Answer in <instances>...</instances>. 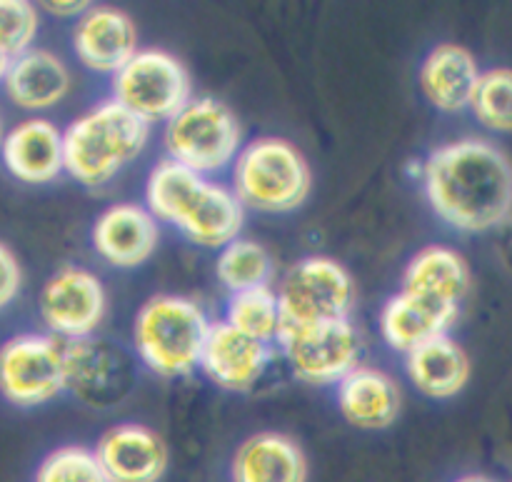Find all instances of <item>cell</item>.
Returning a JSON list of instances; mask_svg holds the SVG:
<instances>
[{
	"instance_id": "1",
	"label": "cell",
	"mask_w": 512,
	"mask_h": 482,
	"mask_svg": "<svg viewBox=\"0 0 512 482\" xmlns=\"http://www.w3.org/2000/svg\"><path fill=\"white\" fill-rule=\"evenodd\" d=\"M423 190L433 213L460 233H488L512 218V163L490 140L435 148L423 163Z\"/></svg>"
},
{
	"instance_id": "2",
	"label": "cell",
	"mask_w": 512,
	"mask_h": 482,
	"mask_svg": "<svg viewBox=\"0 0 512 482\" xmlns=\"http://www.w3.org/2000/svg\"><path fill=\"white\" fill-rule=\"evenodd\" d=\"M145 205L155 220L178 228L190 243L220 248L240 238L243 203L225 185L173 160L155 165L145 183Z\"/></svg>"
},
{
	"instance_id": "3",
	"label": "cell",
	"mask_w": 512,
	"mask_h": 482,
	"mask_svg": "<svg viewBox=\"0 0 512 482\" xmlns=\"http://www.w3.org/2000/svg\"><path fill=\"white\" fill-rule=\"evenodd\" d=\"M148 138V123L113 98L105 100L65 128V173L85 188H105L138 160Z\"/></svg>"
},
{
	"instance_id": "4",
	"label": "cell",
	"mask_w": 512,
	"mask_h": 482,
	"mask_svg": "<svg viewBox=\"0 0 512 482\" xmlns=\"http://www.w3.org/2000/svg\"><path fill=\"white\" fill-rule=\"evenodd\" d=\"M210 320L195 300L153 295L140 305L133 325L138 358L160 378H185L200 368Z\"/></svg>"
},
{
	"instance_id": "5",
	"label": "cell",
	"mask_w": 512,
	"mask_h": 482,
	"mask_svg": "<svg viewBox=\"0 0 512 482\" xmlns=\"http://www.w3.org/2000/svg\"><path fill=\"white\" fill-rule=\"evenodd\" d=\"M310 188L308 160L285 138L265 135L250 140L233 163V193L243 208L258 213H290L305 203Z\"/></svg>"
},
{
	"instance_id": "6",
	"label": "cell",
	"mask_w": 512,
	"mask_h": 482,
	"mask_svg": "<svg viewBox=\"0 0 512 482\" xmlns=\"http://www.w3.org/2000/svg\"><path fill=\"white\" fill-rule=\"evenodd\" d=\"M163 145L173 163L200 175L218 173L243 150V128L230 105L200 95L165 123Z\"/></svg>"
},
{
	"instance_id": "7",
	"label": "cell",
	"mask_w": 512,
	"mask_h": 482,
	"mask_svg": "<svg viewBox=\"0 0 512 482\" xmlns=\"http://www.w3.org/2000/svg\"><path fill=\"white\" fill-rule=\"evenodd\" d=\"M283 328L350 320L355 305L353 275L338 260L310 255L298 260L278 288Z\"/></svg>"
},
{
	"instance_id": "8",
	"label": "cell",
	"mask_w": 512,
	"mask_h": 482,
	"mask_svg": "<svg viewBox=\"0 0 512 482\" xmlns=\"http://www.w3.org/2000/svg\"><path fill=\"white\" fill-rule=\"evenodd\" d=\"M190 73L168 50L145 48L113 75V100L143 123H168L193 100Z\"/></svg>"
},
{
	"instance_id": "9",
	"label": "cell",
	"mask_w": 512,
	"mask_h": 482,
	"mask_svg": "<svg viewBox=\"0 0 512 482\" xmlns=\"http://www.w3.org/2000/svg\"><path fill=\"white\" fill-rule=\"evenodd\" d=\"M68 390L65 340L20 333L0 348V395L15 408H38Z\"/></svg>"
},
{
	"instance_id": "10",
	"label": "cell",
	"mask_w": 512,
	"mask_h": 482,
	"mask_svg": "<svg viewBox=\"0 0 512 482\" xmlns=\"http://www.w3.org/2000/svg\"><path fill=\"white\" fill-rule=\"evenodd\" d=\"M278 345L295 378L305 385H338L360 365L358 328L350 320L280 328Z\"/></svg>"
},
{
	"instance_id": "11",
	"label": "cell",
	"mask_w": 512,
	"mask_h": 482,
	"mask_svg": "<svg viewBox=\"0 0 512 482\" xmlns=\"http://www.w3.org/2000/svg\"><path fill=\"white\" fill-rule=\"evenodd\" d=\"M108 298L98 275L65 265L48 278L40 293V318L60 340H88L103 323Z\"/></svg>"
},
{
	"instance_id": "12",
	"label": "cell",
	"mask_w": 512,
	"mask_h": 482,
	"mask_svg": "<svg viewBox=\"0 0 512 482\" xmlns=\"http://www.w3.org/2000/svg\"><path fill=\"white\" fill-rule=\"evenodd\" d=\"M270 345L240 333L233 325L220 320L210 325L208 340H205L200 370L205 378L228 393H248L258 385L268 370Z\"/></svg>"
},
{
	"instance_id": "13",
	"label": "cell",
	"mask_w": 512,
	"mask_h": 482,
	"mask_svg": "<svg viewBox=\"0 0 512 482\" xmlns=\"http://www.w3.org/2000/svg\"><path fill=\"white\" fill-rule=\"evenodd\" d=\"M73 48L88 70L115 75L140 53L138 28L123 10L93 5L83 18H78Z\"/></svg>"
},
{
	"instance_id": "14",
	"label": "cell",
	"mask_w": 512,
	"mask_h": 482,
	"mask_svg": "<svg viewBox=\"0 0 512 482\" xmlns=\"http://www.w3.org/2000/svg\"><path fill=\"white\" fill-rule=\"evenodd\" d=\"M95 458L110 482H160L168 470V448L155 430L123 423L105 430Z\"/></svg>"
},
{
	"instance_id": "15",
	"label": "cell",
	"mask_w": 512,
	"mask_h": 482,
	"mask_svg": "<svg viewBox=\"0 0 512 482\" xmlns=\"http://www.w3.org/2000/svg\"><path fill=\"white\" fill-rule=\"evenodd\" d=\"M160 240L158 220L148 208L133 203L110 205L93 225V248L115 268H138L155 253Z\"/></svg>"
},
{
	"instance_id": "16",
	"label": "cell",
	"mask_w": 512,
	"mask_h": 482,
	"mask_svg": "<svg viewBox=\"0 0 512 482\" xmlns=\"http://www.w3.org/2000/svg\"><path fill=\"white\" fill-rule=\"evenodd\" d=\"M458 315V305L440 303V300L400 290L383 305L378 323L385 343L398 353L410 355L420 345L430 343L440 335H448Z\"/></svg>"
},
{
	"instance_id": "17",
	"label": "cell",
	"mask_w": 512,
	"mask_h": 482,
	"mask_svg": "<svg viewBox=\"0 0 512 482\" xmlns=\"http://www.w3.org/2000/svg\"><path fill=\"white\" fill-rule=\"evenodd\" d=\"M0 155L10 175L20 183H53L65 170L63 133L50 120L28 118L8 130Z\"/></svg>"
},
{
	"instance_id": "18",
	"label": "cell",
	"mask_w": 512,
	"mask_h": 482,
	"mask_svg": "<svg viewBox=\"0 0 512 482\" xmlns=\"http://www.w3.org/2000/svg\"><path fill=\"white\" fill-rule=\"evenodd\" d=\"M480 75L483 70L468 48L443 43L430 50L420 65V88L430 105L443 113H460L473 103Z\"/></svg>"
},
{
	"instance_id": "19",
	"label": "cell",
	"mask_w": 512,
	"mask_h": 482,
	"mask_svg": "<svg viewBox=\"0 0 512 482\" xmlns=\"http://www.w3.org/2000/svg\"><path fill=\"white\" fill-rule=\"evenodd\" d=\"M400 388L388 373L358 365L338 383V408L353 428L385 430L400 415Z\"/></svg>"
},
{
	"instance_id": "20",
	"label": "cell",
	"mask_w": 512,
	"mask_h": 482,
	"mask_svg": "<svg viewBox=\"0 0 512 482\" xmlns=\"http://www.w3.org/2000/svg\"><path fill=\"white\" fill-rule=\"evenodd\" d=\"M230 475L233 482H308V460L290 435L268 430L240 443Z\"/></svg>"
},
{
	"instance_id": "21",
	"label": "cell",
	"mask_w": 512,
	"mask_h": 482,
	"mask_svg": "<svg viewBox=\"0 0 512 482\" xmlns=\"http://www.w3.org/2000/svg\"><path fill=\"white\" fill-rule=\"evenodd\" d=\"M73 78L63 60L43 48H30L28 53L10 60L3 88L8 98L23 110H48L68 95Z\"/></svg>"
},
{
	"instance_id": "22",
	"label": "cell",
	"mask_w": 512,
	"mask_h": 482,
	"mask_svg": "<svg viewBox=\"0 0 512 482\" xmlns=\"http://www.w3.org/2000/svg\"><path fill=\"white\" fill-rule=\"evenodd\" d=\"M405 370L415 388L433 400L455 398L470 380V358L450 335L420 345L405 355Z\"/></svg>"
},
{
	"instance_id": "23",
	"label": "cell",
	"mask_w": 512,
	"mask_h": 482,
	"mask_svg": "<svg viewBox=\"0 0 512 482\" xmlns=\"http://www.w3.org/2000/svg\"><path fill=\"white\" fill-rule=\"evenodd\" d=\"M400 290L460 308L470 290V268L458 250L445 248V245H428L418 250L405 265Z\"/></svg>"
},
{
	"instance_id": "24",
	"label": "cell",
	"mask_w": 512,
	"mask_h": 482,
	"mask_svg": "<svg viewBox=\"0 0 512 482\" xmlns=\"http://www.w3.org/2000/svg\"><path fill=\"white\" fill-rule=\"evenodd\" d=\"M65 365H68V390L93 408H103L108 390L118 373V358L95 340H65Z\"/></svg>"
},
{
	"instance_id": "25",
	"label": "cell",
	"mask_w": 512,
	"mask_h": 482,
	"mask_svg": "<svg viewBox=\"0 0 512 482\" xmlns=\"http://www.w3.org/2000/svg\"><path fill=\"white\" fill-rule=\"evenodd\" d=\"M215 273H218L220 283L235 295L268 285L270 275H273V260L260 243L238 238L220 250Z\"/></svg>"
},
{
	"instance_id": "26",
	"label": "cell",
	"mask_w": 512,
	"mask_h": 482,
	"mask_svg": "<svg viewBox=\"0 0 512 482\" xmlns=\"http://www.w3.org/2000/svg\"><path fill=\"white\" fill-rule=\"evenodd\" d=\"M225 323H230L235 330L250 335V338L263 340V343L278 340L280 328H283L278 293L263 285V288L230 295Z\"/></svg>"
},
{
	"instance_id": "27",
	"label": "cell",
	"mask_w": 512,
	"mask_h": 482,
	"mask_svg": "<svg viewBox=\"0 0 512 482\" xmlns=\"http://www.w3.org/2000/svg\"><path fill=\"white\" fill-rule=\"evenodd\" d=\"M470 110L480 125L512 133V68H490L480 75Z\"/></svg>"
},
{
	"instance_id": "28",
	"label": "cell",
	"mask_w": 512,
	"mask_h": 482,
	"mask_svg": "<svg viewBox=\"0 0 512 482\" xmlns=\"http://www.w3.org/2000/svg\"><path fill=\"white\" fill-rule=\"evenodd\" d=\"M35 482H110L100 468L95 450L80 445H65L45 455L40 463Z\"/></svg>"
},
{
	"instance_id": "29",
	"label": "cell",
	"mask_w": 512,
	"mask_h": 482,
	"mask_svg": "<svg viewBox=\"0 0 512 482\" xmlns=\"http://www.w3.org/2000/svg\"><path fill=\"white\" fill-rule=\"evenodd\" d=\"M38 35V10L25 0H0V50L10 58L28 53Z\"/></svg>"
},
{
	"instance_id": "30",
	"label": "cell",
	"mask_w": 512,
	"mask_h": 482,
	"mask_svg": "<svg viewBox=\"0 0 512 482\" xmlns=\"http://www.w3.org/2000/svg\"><path fill=\"white\" fill-rule=\"evenodd\" d=\"M20 285H23V270H20L18 258L8 245L0 243V310L8 308L18 298Z\"/></svg>"
},
{
	"instance_id": "31",
	"label": "cell",
	"mask_w": 512,
	"mask_h": 482,
	"mask_svg": "<svg viewBox=\"0 0 512 482\" xmlns=\"http://www.w3.org/2000/svg\"><path fill=\"white\" fill-rule=\"evenodd\" d=\"M43 8L48 10V13L58 15V18H83L85 13H88L93 5L90 3H78V0H63V3H43Z\"/></svg>"
},
{
	"instance_id": "32",
	"label": "cell",
	"mask_w": 512,
	"mask_h": 482,
	"mask_svg": "<svg viewBox=\"0 0 512 482\" xmlns=\"http://www.w3.org/2000/svg\"><path fill=\"white\" fill-rule=\"evenodd\" d=\"M10 55L8 53H3V50H0V83H3L5 80V75H8V68H10Z\"/></svg>"
},
{
	"instance_id": "33",
	"label": "cell",
	"mask_w": 512,
	"mask_h": 482,
	"mask_svg": "<svg viewBox=\"0 0 512 482\" xmlns=\"http://www.w3.org/2000/svg\"><path fill=\"white\" fill-rule=\"evenodd\" d=\"M455 482H493V480L485 478V475H463V478H458Z\"/></svg>"
},
{
	"instance_id": "34",
	"label": "cell",
	"mask_w": 512,
	"mask_h": 482,
	"mask_svg": "<svg viewBox=\"0 0 512 482\" xmlns=\"http://www.w3.org/2000/svg\"><path fill=\"white\" fill-rule=\"evenodd\" d=\"M3 140H5V133H3V118H0V148H3Z\"/></svg>"
}]
</instances>
